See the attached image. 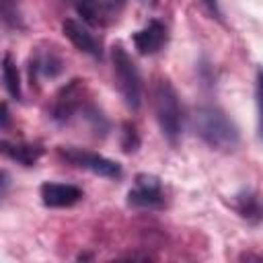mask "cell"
<instances>
[{"label":"cell","mask_w":263,"mask_h":263,"mask_svg":"<svg viewBox=\"0 0 263 263\" xmlns=\"http://www.w3.org/2000/svg\"><path fill=\"white\" fill-rule=\"evenodd\" d=\"M140 148V136H138V129L134 123L125 121L123 127H121V150L125 154H134L136 150Z\"/></svg>","instance_id":"15"},{"label":"cell","mask_w":263,"mask_h":263,"mask_svg":"<svg viewBox=\"0 0 263 263\" xmlns=\"http://www.w3.org/2000/svg\"><path fill=\"white\" fill-rule=\"evenodd\" d=\"M10 125V113H8V105L0 103V129H6Z\"/></svg>","instance_id":"18"},{"label":"cell","mask_w":263,"mask_h":263,"mask_svg":"<svg viewBox=\"0 0 263 263\" xmlns=\"http://www.w3.org/2000/svg\"><path fill=\"white\" fill-rule=\"evenodd\" d=\"M43 146L39 144H27V142H10V140H0V154L6 158L23 164V166H33L41 156H43Z\"/></svg>","instance_id":"10"},{"label":"cell","mask_w":263,"mask_h":263,"mask_svg":"<svg viewBox=\"0 0 263 263\" xmlns=\"http://www.w3.org/2000/svg\"><path fill=\"white\" fill-rule=\"evenodd\" d=\"M166 39H168V31H166V27H164L160 21H156V18L150 21L144 29L136 31L134 37H132V41H134L138 53H142V55H152V53L160 51L162 45L166 43Z\"/></svg>","instance_id":"7"},{"label":"cell","mask_w":263,"mask_h":263,"mask_svg":"<svg viewBox=\"0 0 263 263\" xmlns=\"http://www.w3.org/2000/svg\"><path fill=\"white\" fill-rule=\"evenodd\" d=\"M8 187H10V177H8V173H6V171H2V168H0V201L6 197Z\"/></svg>","instance_id":"17"},{"label":"cell","mask_w":263,"mask_h":263,"mask_svg":"<svg viewBox=\"0 0 263 263\" xmlns=\"http://www.w3.org/2000/svg\"><path fill=\"white\" fill-rule=\"evenodd\" d=\"M58 154L66 162H70L74 166H80V168H86V171H90L99 177H107V179H119L121 177V164L107 158V156H101L97 152L82 150V148H76V146H60Z\"/></svg>","instance_id":"4"},{"label":"cell","mask_w":263,"mask_h":263,"mask_svg":"<svg viewBox=\"0 0 263 263\" xmlns=\"http://www.w3.org/2000/svg\"><path fill=\"white\" fill-rule=\"evenodd\" d=\"M16 4L18 0H0V18L10 27H23Z\"/></svg>","instance_id":"16"},{"label":"cell","mask_w":263,"mask_h":263,"mask_svg":"<svg viewBox=\"0 0 263 263\" xmlns=\"http://www.w3.org/2000/svg\"><path fill=\"white\" fill-rule=\"evenodd\" d=\"M80 109H82V80H72L55 97V103H53V109H51V117L58 123H66Z\"/></svg>","instance_id":"6"},{"label":"cell","mask_w":263,"mask_h":263,"mask_svg":"<svg viewBox=\"0 0 263 263\" xmlns=\"http://www.w3.org/2000/svg\"><path fill=\"white\" fill-rule=\"evenodd\" d=\"M39 193L47 208H70L82 199V189L70 183H43Z\"/></svg>","instance_id":"8"},{"label":"cell","mask_w":263,"mask_h":263,"mask_svg":"<svg viewBox=\"0 0 263 263\" xmlns=\"http://www.w3.org/2000/svg\"><path fill=\"white\" fill-rule=\"evenodd\" d=\"M76 10L82 16V21L92 27L105 25V16L109 14L105 8V2L101 0H76Z\"/></svg>","instance_id":"12"},{"label":"cell","mask_w":263,"mask_h":263,"mask_svg":"<svg viewBox=\"0 0 263 263\" xmlns=\"http://www.w3.org/2000/svg\"><path fill=\"white\" fill-rule=\"evenodd\" d=\"M236 210L242 218L251 220V222H259L261 218V208H259V199L255 193L247 191V193H240L236 197Z\"/></svg>","instance_id":"14"},{"label":"cell","mask_w":263,"mask_h":263,"mask_svg":"<svg viewBox=\"0 0 263 263\" xmlns=\"http://www.w3.org/2000/svg\"><path fill=\"white\" fill-rule=\"evenodd\" d=\"M62 31H64V35L72 41V45H74L76 49H80V51H84V53H88V55H92V58H101V55H103L101 43L95 39V35H92L82 23H78V21H74V18H66L64 25H62Z\"/></svg>","instance_id":"9"},{"label":"cell","mask_w":263,"mask_h":263,"mask_svg":"<svg viewBox=\"0 0 263 263\" xmlns=\"http://www.w3.org/2000/svg\"><path fill=\"white\" fill-rule=\"evenodd\" d=\"M127 203L134 208H144V210L160 208L164 203L160 179L148 173H140L136 177V189L127 193Z\"/></svg>","instance_id":"5"},{"label":"cell","mask_w":263,"mask_h":263,"mask_svg":"<svg viewBox=\"0 0 263 263\" xmlns=\"http://www.w3.org/2000/svg\"><path fill=\"white\" fill-rule=\"evenodd\" d=\"M2 78H4V86L8 90V95L16 101L23 99V90H21V74L18 68L14 64V60L10 55H4L2 60Z\"/></svg>","instance_id":"13"},{"label":"cell","mask_w":263,"mask_h":263,"mask_svg":"<svg viewBox=\"0 0 263 263\" xmlns=\"http://www.w3.org/2000/svg\"><path fill=\"white\" fill-rule=\"evenodd\" d=\"M111 60H113V74H115L119 92L123 97V103L132 111L140 109V105H142V78H140L136 62L129 58V53L119 43L113 47Z\"/></svg>","instance_id":"3"},{"label":"cell","mask_w":263,"mask_h":263,"mask_svg":"<svg viewBox=\"0 0 263 263\" xmlns=\"http://www.w3.org/2000/svg\"><path fill=\"white\" fill-rule=\"evenodd\" d=\"M193 127L195 134L214 150L232 152L240 142V134L236 123L218 107L201 105L193 113Z\"/></svg>","instance_id":"1"},{"label":"cell","mask_w":263,"mask_h":263,"mask_svg":"<svg viewBox=\"0 0 263 263\" xmlns=\"http://www.w3.org/2000/svg\"><path fill=\"white\" fill-rule=\"evenodd\" d=\"M203 4L208 6V10H210L216 18H222V12H220V6H218V0H203Z\"/></svg>","instance_id":"19"},{"label":"cell","mask_w":263,"mask_h":263,"mask_svg":"<svg viewBox=\"0 0 263 263\" xmlns=\"http://www.w3.org/2000/svg\"><path fill=\"white\" fill-rule=\"evenodd\" d=\"M154 115L162 136L168 140V144L177 146L183 134V111L179 95L168 80H158L154 88Z\"/></svg>","instance_id":"2"},{"label":"cell","mask_w":263,"mask_h":263,"mask_svg":"<svg viewBox=\"0 0 263 263\" xmlns=\"http://www.w3.org/2000/svg\"><path fill=\"white\" fill-rule=\"evenodd\" d=\"M123 2H125V0H105V8H107V12H111L113 8L123 6Z\"/></svg>","instance_id":"20"},{"label":"cell","mask_w":263,"mask_h":263,"mask_svg":"<svg viewBox=\"0 0 263 263\" xmlns=\"http://www.w3.org/2000/svg\"><path fill=\"white\" fill-rule=\"evenodd\" d=\"M37 72H41L43 76L55 78L58 74H62V72H64V60H62L55 51H47L45 55L31 60V68H29L31 82H33V78H35V74H37Z\"/></svg>","instance_id":"11"}]
</instances>
